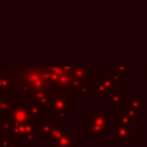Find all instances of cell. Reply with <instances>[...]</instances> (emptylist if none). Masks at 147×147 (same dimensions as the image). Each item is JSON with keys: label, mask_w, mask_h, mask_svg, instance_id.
Masks as SVG:
<instances>
[{"label": "cell", "mask_w": 147, "mask_h": 147, "mask_svg": "<svg viewBox=\"0 0 147 147\" xmlns=\"http://www.w3.org/2000/svg\"><path fill=\"white\" fill-rule=\"evenodd\" d=\"M98 80L107 87V90L109 91L110 94L113 92H116V91L121 90L119 88L121 87V80L115 75H100L98 77Z\"/></svg>", "instance_id": "9"}, {"label": "cell", "mask_w": 147, "mask_h": 147, "mask_svg": "<svg viewBox=\"0 0 147 147\" xmlns=\"http://www.w3.org/2000/svg\"><path fill=\"white\" fill-rule=\"evenodd\" d=\"M11 126H13V123L9 119L3 118L2 123L0 124V132H2V133H9L10 130H11Z\"/></svg>", "instance_id": "22"}, {"label": "cell", "mask_w": 147, "mask_h": 147, "mask_svg": "<svg viewBox=\"0 0 147 147\" xmlns=\"http://www.w3.org/2000/svg\"><path fill=\"white\" fill-rule=\"evenodd\" d=\"M17 87L14 88L22 94H31L36 91H51V86L44 65L16 67Z\"/></svg>", "instance_id": "1"}, {"label": "cell", "mask_w": 147, "mask_h": 147, "mask_svg": "<svg viewBox=\"0 0 147 147\" xmlns=\"http://www.w3.org/2000/svg\"><path fill=\"white\" fill-rule=\"evenodd\" d=\"M77 142H78V139L76 137H74V134L71 132L68 131L60 139H57L56 141L51 144V146L52 147H72V145L77 144Z\"/></svg>", "instance_id": "12"}, {"label": "cell", "mask_w": 147, "mask_h": 147, "mask_svg": "<svg viewBox=\"0 0 147 147\" xmlns=\"http://www.w3.org/2000/svg\"><path fill=\"white\" fill-rule=\"evenodd\" d=\"M127 101L134 109H137L141 114L146 111V101H144L139 95H131Z\"/></svg>", "instance_id": "19"}, {"label": "cell", "mask_w": 147, "mask_h": 147, "mask_svg": "<svg viewBox=\"0 0 147 147\" xmlns=\"http://www.w3.org/2000/svg\"><path fill=\"white\" fill-rule=\"evenodd\" d=\"M25 134V124H13L11 130L9 132V137L14 140L21 139Z\"/></svg>", "instance_id": "20"}, {"label": "cell", "mask_w": 147, "mask_h": 147, "mask_svg": "<svg viewBox=\"0 0 147 147\" xmlns=\"http://www.w3.org/2000/svg\"><path fill=\"white\" fill-rule=\"evenodd\" d=\"M126 101L125 99V92L122 90H118L116 92H113L108 96V105L109 107H115V106H123V103Z\"/></svg>", "instance_id": "16"}, {"label": "cell", "mask_w": 147, "mask_h": 147, "mask_svg": "<svg viewBox=\"0 0 147 147\" xmlns=\"http://www.w3.org/2000/svg\"><path fill=\"white\" fill-rule=\"evenodd\" d=\"M115 119H116L119 124H122V125L129 127V129L136 134V118L131 117L125 110L121 111V113L118 114V116L115 117Z\"/></svg>", "instance_id": "13"}, {"label": "cell", "mask_w": 147, "mask_h": 147, "mask_svg": "<svg viewBox=\"0 0 147 147\" xmlns=\"http://www.w3.org/2000/svg\"><path fill=\"white\" fill-rule=\"evenodd\" d=\"M123 107H124V110H125L131 117H133V118H138V117H140V116L142 115L140 111H138L137 109H134V108L130 105V102H129L127 100L123 103Z\"/></svg>", "instance_id": "21"}, {"label": "cell", "mask_w": 147, "mask_h": 147, "mask_svg": "<svg viewBox=\"0 0 147 147\" xmlns=\"http://www.w3.org/2000/svg\"><path fill=\"white\" fill-rule=\"evenodd\" d=\"M14 100L15 98L10 91H0V113L8 110L11 107Z\"/></svg>", "instance_id": "15"}, {"label": "cell", "mask_w": 147, "mask_h": 147, "mask_svg": "<svg viewBox=\"0 0 147 147\" xmlns=\"http://www.w3.org/2000/svg\"><path fill=\"white\" fill-rule=\"evenodd\" d=\"M87 121H88V125H96L105 127L108 132H113L115 127L114 121L113 122L109 121L108 111H88Z\"/></svg>", "instance_id": "6"}, {"label": "cell", "mask_w": 147, "mask_h": 147, "mask_svg": "<svg viewBox=\"0 0 147 147\" xmlns=\"http://www.w3.org/2000/svg\"><path fill=\"white\" fill-rule=\"evenodd\" d=\"M59 124V122H49V123H45V122H37V132L40 133V137L42 139H46L47 136L51 133V131Z\"/></svg>", "instance_id": "17"}, {"label": "cell", "mask_w": 147, "mask_h": 147, "mask_svg": "<svg viewBox=\"0 0 147 147\" xmlns=\"http://www.w3.org/2000/svg\"><path fill=\"white\" fill-rule=\"evenodd\" d=\"M13 140H14V139H11L10 137L0 138V147H8V145H9Z\"/></svg>", "instance_id": "24"}, {"label": "cell", "mask_w": 147, "mask_h": 147, "mask_svg": "<svg viewBox=\"0 0 147 147\" xmlns=\"http://www.w3.org/2000/svg\"><path fill=\"white\" fill-rule=\"evenodd\" d=\"M0 116L2 118L9 119L13 124H26L32 118L30 111L25 106V102L23 100L16 99L13 101V105L8 110L0 113Z\"/></svg>", "instance_id": "4"}, {"label": "cell", "mask_w": 147, "mask_h": 147, "mask_svg": "<svg viewBox=\"0 0 147 147\" xmlns=\"http://www.w3.org/2000/svg\"><path fill=\"white\" fill-rule=\"evenodd\" d=\"M45 72L51 86V90H67L74 93L76 92L75 80V65H47Z\"/></svg>", "instance_id": "2"}, {"label": "cell", "mask_w": 147, "mask_h": 147, "mask_svg": "<svg viewBox=\"0 0 147 147\" xmlns=\"http://www.w3.org/2000/svg\"><path fill=\"white\" fill-rule=\"evenodd\" d=\"M107 132L108 131L105 127L96 126V125H88L83 129V137L85 139H91V138L100 139V138H103Z\"/></svg>", "instance_id": "10"}, {"label": "cell", "mask_w": 147, "mask_h": 147, "mask_svg": "<svg viewBox=\"0 0 147 147\" xmlns=\"http://www.w3.org/2000/svg\"><path fill=\"white\" fill-rule=\"evenodd\" d=\"M11 65H8V64H0V72H5L7 71Z\"/></svg>", "instance_id": "25"}, {"label": "cell", "mask_w": 147, "mask_h": 147, "mask_svg": "<svg viewBox=\"0 0 147 147\" xmlns=\"http://www.w3.org/2000/svg\"><path fill=\"white\" fill-rule=\"evenodd\" d=\"M74 93L67 90H51V116L55 117L59 113L72 111Z\"/></svg>", "instance_id": "3"}, {"label": "cell", "mask_w": 147, "mask_h": 147, "mask_svg": "<svg viewBox=\"0 0 147 147\" xmlns=\"http://www.w3.org/2000/svg\"><path fill=\"white\" fill-rule=\"evenodd\" d=\"M68 132V127L65 126V125H62V123H59L52 131H51V133L47 136V138L45 139L46 140V142H48V144H53L54 141H56L57 139H60L63 134H65Z\"/></svg>", "instance_id": "14"}, {"label": "cell", "mask_w": 147, "mask_h": 147, "mask_svg": "<svg viewBox=\"0 0 147 147\" xmlns=\"http://www.w3.org/2000/svg\"><path fill=\"white\" fill-rule=\"evenodd\" d=\"M34 140H36V132H31V133H25L20 139V142L21 144H31V142H34Z\"/></svg>", "instance_id": "23"}, {"label": "cell", "mask_w": 147, "mask_h": 147, "mask_svg": "<svg viewBox=\"0 0 147 147\" xmlns=\"http://www.w3.org/2000/svg\"><path fill=\"white\" fill-rule=\"evenodd\" d=\"M29 95H31V98L34 99L38 103L44 106L48 113L51 111V91H36Z\"/></svg>", "instance_id": "11"}, {"label": "cell", "mask_w": 147, "mask_h": 147, "mask_svg": "<svg viewBox=\"0 0 147 147\" xmlns=\"http://www.w3.org/2000/svg\"><path fill=\"white\" fill-rule=\"evenodd\" d=\"M8 147H21V142H16L15 140H13V141L8 145Z\"/></svg>", "instance_id": "26"}, {"label": "cell", "mask_w": 147, "mask_h": 147, "mask_svg": "<svg viewBox=\"0 0 147 147\" xmlns=\"http://www.w3.org/2000/svg\"><path fill=\"white\" fill-rule=\"evenodd\" d=\"M10 93L13 94V96L16 99V100H23L25 102V106L28 108V110L30 111L31 116L37 118V117H45L48 113V110L41 106L40 103H38L34 99L31 98V95H28V94H22L20 92H17L16 90H10Z\"/></svg>", "instance_id": "5"}, {"label": "cell", "mask_w": 147, "mask_h": 147, "mask_svg": "<svg viewBox=\"0 0 147 147\" xmlns=\"http://www.w3.org/2000/svg\"><path fill=\"white\" fill-rule=\"evenodd\" d=\"M16 67L11 65L7 71L0 72V91H10L17 87Z\"/></svg>", "instance_id": "8"}, {"label": "cell", "mask_w": 147, "mask_h": 147, "mask_svg": "<svg viewBox=\"0 0 147 147\" xmlns=\"http://www.w3.org/2000/svg\"><path fill=\"white\" fill-rule=\"evenodd\" d=\"M145 79H146V80H147V70H146V71H145Z\"/></svg>", "instance_id": "27"}, {"label": "cell", "mask_w": 147, "mask_h": 147, "mask_svg": "<svg viewBox=\"0 0 147 147\" xmlns=\"http://www.w3.org/2000/svg\"><path fill=\"white\" fill-rule=\"evenodd\" d=\"M131 74V65L130 64H125V63H122V64H116L115 68H114V75L122 82V80H125V78Z\"/></svg>", "instance_id": "18"}, {"label": "cell", "mask_w": 147, "mask_h": 147, "mask_svg": "<svg viewBox=\"0 0 147 147\" xmlns=\"http://www.w3.org/2000/svg\"><path fill=\"white\" fill-rule=\"evenodd\" d=\"M115 127H114V142L115 144H130L131 140L136 137V134L126 126L119 124L115 118H114Z\"/></svg>", "instance_id": "7"}]
</instances>
